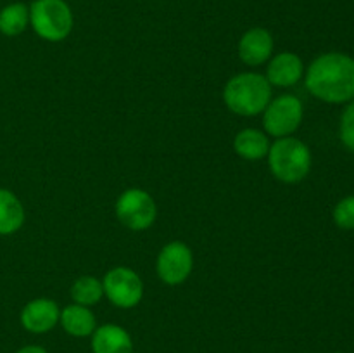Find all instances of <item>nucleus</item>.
I'll list each match as a JSON object with an SVG mask.
<instances>
[{
	"mask_svg": "<svg viewBox=\"0 0 354 353\" xmlns=\"http://www.w3.org/2000/svg\"><path fill=\"white\" fill-rule=\"evenodd\" d=\"M59 311L57 305L47 298H40V300H33L23 308L21 311V324L24 329L30 332H47L57 324L59 320Z\"/></svg>",
	"mask_w": 354,
	"mask_h": 353,
	"instance_id": "nucleus-9",
	"label": "nucleus"
},
{
	"mask_svg": "<svg viewBox=\"0 0 354 353\" xmlns=\"http://www.w3.org/2000/svg\"><path fill=\"white\" fill-rule=\"evenodd\" d=\"M116 213L131 230H144L156 218L154 199L140 189H130L118 199Z\"/></svg>",
	"mask_w": 354,
	"mask_h": 353,
	"instance_id": "nucleus-6",
	"label": "nucleus"
},
{
	"mask_svg": "<svg viewBox=\"0 0 354 353\" xmlns=\"http://www.w3.org/2000/svg\"><path fill=\"white\" fill-rule=\"evenodd\" d=\"M24 221L21 201L10 190L0 189V235L14 234Z\"/></svg>",
	"mask_w": 354,
	"mask_h": 353,
	"instance_id": "nucleus-13",
	"label": "nucleus"
},
{
	"mask_svg": "<svg viewBox=\"0 0 354 353\" xmlns=\"http://www.w3.org/2000/svg\"><path fill=\"white\" fill-rule=\"evenodd\" d=\"M225 102L234 113L254 116L266 109L272 99V83L258 73L234 76L225 87Z\"/></svg>",
	"mask_w": 354,
	"mask_h": 353,
	"instance_id": "nucleus-2",
	"label": "nucleus"
},
{
	"mask_svg": "<svg viewBox=\"0 0 354 353\" xmlns=\"http://www.w3.org/2000/svg\"><path fill=\"white\" fill-rule=\"evenodd\" d=\"M92 350L93 353H131L133 343L123 327L107 324L93 332Z\"/></svg>",
	"mask_w": 354,
	"mask_h": 353,
	"instance_id": "nucleus-12",
	"label": "nucleus"
},
{
	"mask_svg": "<svg viewBox=\"0 0 354 353\" xmlns=\"http://www.w3.org/2000/svg\"><path fill=\"white\" fill-rule=\"evenodd\" d=\"M273 51V38L268 30L265 28H252L239 44V55L242 61L249 66L263 64L266 59L272 55Z\"/></svg>",
	"mask_w": 354,
	"mask_h": 353,
	"instance_id": "nucleus-10",
	"label": "nucleus"
},
{
	"mask_svg": "<svg viewBox=\"0 0 354 353\" xmlns=\"http://www.w3.org/2000/svg\"><path fill=\"white\" fill-rule=\"evenodd\" d=\"M59 320H61L66 332H69L71 336H80V338L92 334L93 329H95V317L83 305L66 307L59 315Z\"/></svg>",
	"mask_w": 354,
	"mask_h": 353,
	"instance_id": "nucleus-14",
	"label": "nucleus"
},
{
	"mask_svg": "<svg viewBox=\"0 0 354 353\" xmlns=\"http://www.w3.org/2000/svg\"><path fill=\"white\" fill-rule=\"evenodd\" d=\"M104 294V286L93 277H80L71 287V296L76 301V305H83V307H88V305L99 303L100 298Z\"/></svg>",
	"mask_w": 354,
	"mask_h": 353,
	"instance_id": "nucleus-17",
	"label": "nucleus"
},
{
	"mask_svg": "<svg viewBox=\"0 0 354 353\" xmlns=\"http://www.w3.org/2000/svg\"><path fill=\"white\" fill-rule=\"evenodd\" d=\"M268 163L273 175L282 182H301L311 170V152L304 142L286 137L270 145Z\"/></svg>",
	"mask_w": 354,
	"mask_h": 353,
	"instance_id": "nucleus-3",
	"label": "nucleus"
},
{
	"mask_svg": "<svg viewBox=\"0 0 354 353\" xmlns=\"http://www.w3.org/2000/svg\"><path fill=\"white\" fill-rule=\"evenodd\" d=\"M334 220L341 228L351 230L354 228V196L339 201L334 210Z\"/></svg>",
	"mask_w": 354,
	"mask_h": 353,
	"instance_id": "nucleus-18",
	"label": "nucleus"
},
{
	"mask_svg": "<svg viewBox=\"0 0 354 353\" xmlns=\"http://www.w3.org/2000/svg\"><path fill=\"white\" fill-rule=\"evenodd\" d=\"M303 75V61L292 52H282L275 55L268 66V82L277 87L296 85Z\"/></svg>",
	"mask_w": 354,
	"mask_h": 353,
	"instance_id": "nucleus-11",
	"label": "nucleus"
},
{
	"mask_svg": "<svg viewBox=\"0 0 354 353\" xmlns=\"http://www.w3.org/2000/svg\"><path fill=\"white\" fill-rule=\"evenodd\" d=\"M35 33L48 42H61L71 33L73 12L64 0H35L30 7Z\"/></svg>",
	"mask_w": 354,
	"mask_h": 353,
	"instance_id": "nucleus-4",
	"label": "nucleus"
},
{
	"mask_svg": "<svg viewBox=\"0 0 354 353\" xmlns=\"http://www.w3.org/2000/svg\"><path fill=\"white\" fill-rule=\"evenodd\" d=\"M30 23V9L24 3L16 2L0 10V31L7 37H17L26 30Z\"/></svg>",
	"mask_w": 354,
	"mask_h": 353,
	"instance_id": "nucleus-16",
	"label": "nucleus"
},
{
	"mask_svg": "<svg viewBox=\"0 0 354 353\" xmlns=\"http://www.w3.org/2000/svg\"><path fill=\"white\" fill-rule=\"evenodd\" d=\"M341 141L349 151L354 152V99L346 107L341 118Z\"/></svg>",
	"mask_w": 354,
	"mask_h": 353,
	"instance_id": "nucleus-19",
	"label": "nucleus"
},
{
	"mask_svg": "<svg viewBox=\"0 0 354 353\" xmlns=\"http://www.w3.org/2000/svg\"><path fill=\"white\" fill-rule=\"evenodd\" d=\"M306 89L330 104L354 99V59L342 52H328L311 62L306 73Z\"/></svg>",
	"mask_w": 354,
	"mask_h": 353,
	"instance_id": "nucleus-1",
	"label": "nucleus"
},
{
	"mask_svg": "<svg viewBox=\"0 0 354 353\" xmlns=\"http://www.w3.org/2000/svg\"><path fill=\"white\" fill-rule=\"evenodd\" d=\"M102 286L107 298L121 308L135 307L142 300V293H144L140 277L131 269H124V266H118L107 272Z\"/></svg>",
	"mask_w": 354,
	"mask_h": 353,
	"instance_id": "nucleus-7",
	"label": "nucleus"
},
{
	"mask_svg": "<svg viewBox=\"0 0 354 353\" xmlns=\"http://www.w3.org/2000/svg\"><path fill=\"white\" fill-rule=\"evenodd\" d=\"M16 353H47V352H45V350L41 348V346L31 345V346H24V348L17 350Z\"/></svg>",
	"mask_w": 354,
	"mask_h": 353,
	"instance_id": "nucleus-20",
	"label": "nucleus"
},
{
	"mask_svg": "<svg viewBox=\"0 0 354 353\" xmlns=\"http://www.w3.org/2000/svg\"><path fill=\"white\" fill-rule=\"evenodd\" d=\"M303 120V104L296 96H280L265 109L266 132L275 137H283L297 130Z\"/></svg>",
	"mask_w": 354,
	"mask_h": 353,
	"instance_id": "nucleus-5",
	"label": "nucleus"
},
{
	"mask_svg": "<svg viewBox=\"0 0 354 353\" xmlns=\"http://www.w3.org/2000/svg\"><path fill=\"white\" fill-rule=\"evenodd\" d=\"M235 151L245 159H259L268 154L270 142L266 135H263L254 128H245L235 137Z\"/></svg>",
	"mask_w": 354,
	"mask_h": 353,
	"instance_id": "nucleus-15",
	"label": "nucleus"
},
{
	"mask_svg": "<svg viewBox=\"0 0 354 353\" xmlns=\"http://www.w3.org/2000/svg\"><path fill=\"white\" fill-rule=\"evenodd\" d=\"M192 270V253L183 242H169L158 258V273L166 284H180Z\"/></svg>",
	"mask_w": 354,
	"mask_h": 353,
	"instance_id": "nucleus-8",
	"label": "nucleus"
}]
</instances>
